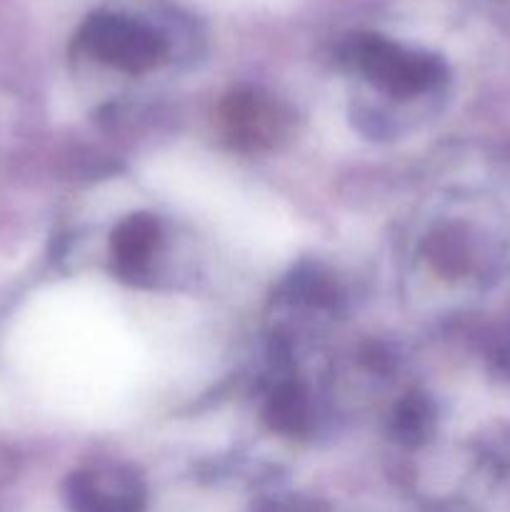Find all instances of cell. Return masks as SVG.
<instances>
[{
  "mask_svg": "<svg viewBox=\"0 0 510 512\" xmlns=\"http://www.w3.org/2000/svg\"><path fill=\"white\" fill-rule=\"evenodd\" d=\"M425 428H428V408H425L423 400L413 398L408 400V403L400 405L398 433L403 435L405 440L423 438Z\"/></svg>",
  "mask_w": 510,
  "mask_h": 512,
  "instance_id": "obj_3",
  "label": "cell"
},
{
  "mask_svg": "<svg viewBox=\"0 0 510 512\" xmlns=\"http://www.w3.org/2000/svg\"><path fill=\"white\" fill-rule=\"evenodd\" d=\"M155 243H158V225L150 218H133L118 230L115 235V255H118V265L125 273H135L148 263L150 253H153Z\"/></svg>",
  "mask_w": 510,
  "mask_h": 512,
  "instance_id": "obj_1",
  "label": "cell"
},
{
  "mask_svg": "<svg viewBox=\"0 0 510 512\" xmlns=\"http://www.w3.org/2000/svg\"><path fill=\"white\" fill-rule=\"evenodd\" d=\"M270 418H273L275 428L283 433H303L308 425V405L300 398L298 390L285 388L270 403Z\"/></svg>",
  "mask_w": 510,
  "mask_h": 512,
  "instance_id": "obj_2",
  "label": "cell"
}]
</instances>
